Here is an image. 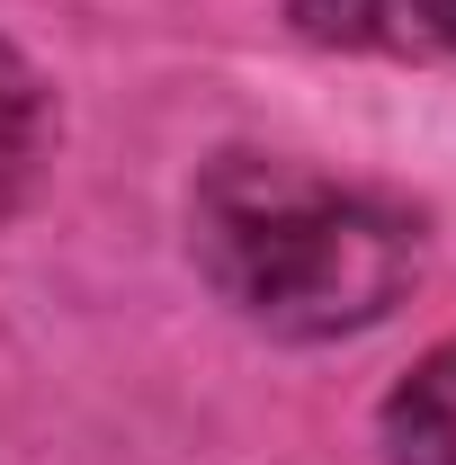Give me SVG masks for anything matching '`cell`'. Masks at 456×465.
<instances>
[{
	"label": "cell",
	"instance_id": "cell-1",
	"mask_svg": "<svg viewBox=\"0 0 456 465\" xmlns=\"http://www.w3.org/2000/svg\"><path fill=\"white\" fill-rule=\"evenodd\" d=\"M188 260L233 322L322 349L394 322L421 287V215L385 188L233 143L188 179Z\"/></svg>",
	"mask_w": 456,
	"mask_h": 465
},
{
	"label": "cell",
	"instance_id": "cell-2",
	"mask_svg": "<svg viewBox=\"0 0 456 465\" xmlns=\"http://www.w3.org/2000/svg\"><path fill=\"white\" fill-rule=\"evenodd\" d=\"M286 27L322 54L456 72V0H286Z\"/></svg>",
	"mask_w": 456,
	"mask_h": 465
},
{
	"label": "cell",
	"instance_id": "cell-3",
	"mask_svg": "<svg viewBox=\"0 0 456 465\" xmlns=\"http://www.w3.org/2000/svg\"><path fill=\"white\" fill-rule=\"evenodd\" d=\"M376 439H385V465H456V331L385 385Z\"/></svg>",
	"mask_w": 456,
	"mask_h": 465
},
{
	"label": "cell",
	"instance_id": "cell-4",
	"mask_svg": "<svg viewBox=\"0 0 456 465\" xmlns=\"http://www.w3.org/2000/svg\"><path fill=\"white\" fill-rule=\"evenodd\" d=\"M55 90H45V72L18 54L9 36H0V224L45 188V162H55Z\"/></svg>",
	"mask_w": 456,
	"mask_h": 465
}]
</instances>
